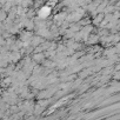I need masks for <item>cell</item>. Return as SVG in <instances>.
Instances as JSON below:
<instances>
[{
  "instance_id": "obj_1",
  "label": "cell",
  "mask_w": 120,
  "mask_h": 120,
  "mask_svg": "<svg viewBox=\"0 0 120 120\" xmlns=\"http://www.w3.org/2000/svg\"><path fill=\"white\" fill-rule=\"evenodd\" d=\"M49 13H51V7H48V6H44L40 10V17L41 18H46Z\"/></svg>"
}]
</instances>
